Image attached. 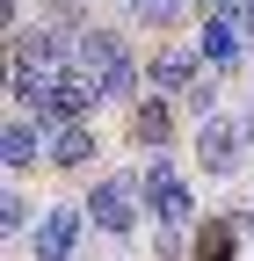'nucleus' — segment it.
<instances>
[{
	"instance_id": "f257e3e1",
	"label": "nucleus",
	"mask_w": 254,
	"mask_h": 261,
	"mask_svg": "<svg viewBox=\"0 0 254 261\" xmlns=\"http://www.w3.org/2000/svg\"><path fill=\"white\" fill-rule=\"evenodd\" d=\"M73 73L102 94V102H123V94L138 87V58H131V44H123L116 29H87L73 44Z\"/></svg>"
},
{
	"instance_id": "f03ea898",
	"label": "nucleus",
	"mask_w": 254,
	"mask_h": 261,
	"mask_svg": "<svg viewBox=\"0 0 254 261\" xmlns=\"http://www.w3.org/2000/svg\"><path fill=\"white\" fill-rule=\"evenodd\" d=\"M138 189H145V211L167 225V232H182L189 218H196V196H189V181L174 174V160L167 152H145V167H138Z\"/></svg>"
},
{
	"instance_id": "7ed1b4c3",
	"label": "nucleus",
	"mask_w": 254,
	"mask_h": 261,
	"mask_svg": "<svg viewBox=\"0 0 254 261\" xmlns=\"http://www.w3.org/2000/svg\"><path fill=\"white\" fill-rule=\"evenodd\" d=\"M138 203H145V189H138V174H109V181H94V189H87V218L102 225L109 240H123V232H138Z\"/></svg>"
},
{
	"instance_id": "20e7f679",
	"label": "nucleus",
	"mask_w": 254,
	"mask_h": 261,
	"mask_svg": "<svg viewBox=\"0 0 254 261\" xmlns=\"http://www.w3.org/2000/svg\"><path fill=\"white\" fill-rule=\"evenodd\" d=\"M80 218H87V203H51V211L37 218L29 261H73V247H80Z\"/></svg>"
},
{
	"instance_id": "39448f33",
	"label": "nucleus",
	"mask_w": 254,
	"mask_h": 261,
	"mask_svg": "<svg viewBox=\"0 0 254 261\" xmlns=\"http://www.w3.org/2000/svg\"><path fill=\"white\" fill-rule=\"evenodd\" d=\"M240 145H247V123H225V116H204V123H196L204 174H233V167H240Z\"/></svg>"
},
{
	"instance_id": "423d86ee",
	"label": "nucleus",
	"mask_w": 254,
	"mask_h": 261,
	"mask_svg": "<svg viewBox=\"0 0 254 261\" xmlns=\"http://www.w3.org/2000/svg\"><path fill=\"white\" fill-rule=\"evenodd\" d=\"M204 80V51H160L145 65V94H189Z\"/></svg>"
},
{
	"instance_id": "0eeeda50",
	"label": "nucleus",
	"mask_w": 254,
	"mask_h": 261,
	"mask_svg": "<svg viewBox=\"0 0 254 261\" xmlns=\"http://www.w3.org/2000/svg\"><path fill=\"white\" fill-rule=\"evenodd\" d=\"M196 51H204V65H218V73H225V65H240V51H247V29L233 22V15H204V29H196Z\"/></svg>"
},
{
	"instance_id": "6e6552de",
	"label": "nucleus",
	"mask_w": 254,
	"mask_h": 261,
	"mask_svg": "<svg viewBox=\"0 0 254 261\" xmlns=\"http://www.w3.org/2000/svg\"><path fill=\"white\" fill-rule=\"evenodd\" d=\"M131 138H138L145 152H160V145L174 138V109H167V94H145V102L131 109Z\"/></svg>"
},
{
	"instance_id": "1a4fd4ad",
	"label": "nucleus",
	"mask_w": 254,
	"mask_h": 261,
	"mask_svg": "<svg viewBox=\"0 0 254 261\" xmlns=\"http://www.w3.org/2000/svg\"><path fill=\"white\" fill-rule=\"evenodd\" d=\"M37 152H44V130H37V123H22V116H8V130H0V167L22 174Z\"/></svg>"
},
{
	"instance_id": "9d476101",
	"label": "nucleus",
	"mask_w": 254,
	"mask_h": 261,
	"mask_svg": "<svg viewBox=\"0 0 254 261\" xmlns=\"http://www.w3.org/2000/svg\"><path fill=\"white\" fill-rule=\"evenodd\" d=\"M87 160H94V130L87 123H58L51 130V167L73 174V167H87Z\"/></svg>"
},
{
	"instance_id": "9b49d317",
	"label": "nucleus",
	"mask_w": 254,
	"mask_h": 261,
	"mask_svg": "<svg viewBox=\"0 0 254 261\" xmlns=\"http://www.w3.org/2000/svg\"><path fill=\"white\" fill-rule=\"evenodd\" d=\"M196 254H204V261H233V225H225V218H218V225H204Z\"/></svg>"
},
{
	"instance_id": "f8f14e48",
	"label": "nucleus",
	"mask_w": 254,
	"mask_h": 261,
	"mask_svg": "<svg viewBox=\"0 0 254 261\" xmlns=\"http://www.w3.org/2000/svg\"><path fill=\"white\" fill-rule=\"evenodd\" d=\"M22 225H29V196H22V189H8V196H0V232L15 240Z\"/></svg>"
},
{
	"instance_id": "ddd939ff",
	"label": "nucleus",
	"mask_w": 254,
	"mask_h": 261,
	"mask_svg": "<svg viewBox=\"0 0 254 261\" xmlns=\"http://www.w3.org/2000/svg\"><path fill=\"white\" fill-rule=\"evenodd\" d=\"M138 22H153V29H174L182 22V0H145V8H131Z\"/></svg>"
},
{
	"instance_id": "4468645a",
	"label": "nucleus",
	"mask_w": 254,
	"mask_h": 261,
	"mask_svg": "<svg viewBox=\"0 0 254 261\" xmlns=\"http://www.w3.org/2000/svg\"><path fill=\"white\" fill-rule=\"evenodd\" d=\"M196 8H204V15H211V8H218V0H196Z\"/></svg>"
},
{
	"instance_id": "2eb2a0df",
	"label": "nucleus",
	"mask_w": 254,
	"mask_h": 261,
	"mask_svg": "<svg viewBox=\"0 0 254 261\" xmlns=\"http://www.w3.org/2000/svg\"><path fill=\"white\" fill-rule=\"evenodd\" d=\"M131 8H145V0H131Z\"/></svg>"
}]
</instances>
